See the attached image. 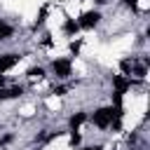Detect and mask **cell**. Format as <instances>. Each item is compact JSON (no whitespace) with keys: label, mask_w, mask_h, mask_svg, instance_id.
I'll return each mask as SVG.
<instances>
[{"label":"cell","mask_w":150,"mask_h":150,"mask_svg":"<svg viewBox=\"0 0 150 150\" xmlns=\"http://www.w3.org/2000/svg\"><path fill=\"white\" fill-rule=\"evenodd\" d=\"M98 19H101V14H98V12H84V14L80 16L77 26H80V28H94V26L98 23Z\"/></svg>","instance_id":"6da1fadb"},{"label":"cell","mask_w":150,"mask_h":150,"mask_svg":"<svg viewBox=\"0 0 150 150\" xmlns=\"http://www.w3.org/2000/svg\"><path fill=\"white\" fill-rule=\"evenodd\" d=\"M110 117H112V115H110V108H101V110H96V112H94V117H91V120H94V124H96V127H101V129H103V127H108V124H110Z\"/></svg>","instance_id":"7a4b0ae2"},{"label":"cell","mask_w":150,"mask_h":150,"mask_svg":"<svg viewBox=\"0 0 150 150\" xmlns=\"http://www.w3.org/2000/svg\"><path fill=\"white\" fill-rule=\"evenodd\" d=\"M54 73L59 75V77H68L70 75V61L68 59H59V61H54Z\"/></svg>","instance_id":"3957f363"},{"label":"cell","mask_w":150,"mask_h":150,"mask_svg":"<svg viewBox=\"0 0 150 150\" xmlns=\"http://www.w3.org/2000/svg\"><path fill=\"white\" fill-rule=\"evenodd\" d=\"M16 61H19V56H16V54H5V56H0V75H2L5 70H9Z\"/></svg>","instance_id":"277c9868"},{"label":"cell","mask_w":150,"mask_h":150,"mask_svg":"<svg viewBox=\"0 0 150 150\" xmlns=\"http://www.w3.org/2000/svg\"><path fill=\"white\" fill-rule=\"evenodd\" d=\"M112 82H115V91H120V94H124V89L131 84V82H129L127 77H122V75H115V77H112Z\"/></svg>","instance_id":"5b68a950"},{"label":"cell","mask_w":150,"mask_h":150,"mask_svg":"<svg viewBox=\"0 0 150 150\" xmlns=\"http://www.w3.org/2000/svg\"><path fill=\"white\" fill-rule=\"evenodd\" d=\"M23 89L21 87H12V89H0V98L5 101V98H16L19 94H21Z\"/></svg>","instance_id":"8992f818"},{"label":"cell","mask_w":150,"mask_h":150,"mask_svg":"<svg viewBox=\"0 0 150 150\" xmlns=\"http://www.w3.org/2000/svg\"><path fill=\"white\" fill-rule=\"evenodd\" d=\"M63 30H66L68 35H75V33L80 30V26H77V21H73V19H68V21L63 23Z\"/></svg>","instance_id":"52a82bcc"},{"label":"cell","mask_w":150,"mask_h":150,"mask_svg":"<svg viewBox=\"0 0 150 150\" xmlns=\"http://www.w3.org/2000/svg\"><path fill=\"white\" fill-rule=\"evenodd\" d=\"M84 120H87V115H84V112H77V115H73V117H70V127L77 131V127H80Z\"/></svg>","instance_id":"ba28073f"},{"label":"cell","mask_w":150,"mask_h":150,"mask_svg":"<svg viewBox=\"0 0 150 150\" xmlns=\"http://www.w3.org/2000/svg\"><path fill=\"white\" fill-rule=\"evenodd\" d=\"M42 75H45L42 68H30V70H28V77H30V80H42Z\"/></svg>","instance_id":"9c48e42d"},{"label":"cell","mask_w":150,"mask_h":150,"mask_svg":"<svg viewBox=\"0 0 150 150\" xmlns=\"http://www.w3.org/2000/svg\"><path fill=\"white\" fill-rule=\"evenodd\" d=\"M9 35H12V26H7V23L0 21V40H5V38H9Z\"/></svg>","instance_id":"30bf717a"},{"label":"cell","mask_w":150,"mask_h":150,"mask_svg":"<svg viewBox=\"0 0 150 150\" xmlns=\"http://www.w3.org/2000/svg\"><path fill=\"white\" fill-rule=\"evenodd\" d=\"M122 70H124V73H131V70H134V61H131V59H124V61H122Z\"/></svg>","instance_id":"8fae6325"},{"label":"cell","mask_w":150,"mask_h":150,"mask_svg":"<svg viewBox=\"0 0 150 150\" xmlns=\"http://www.w3.org/2000/svg\"><path fill=\"white\" fill-rule=\"evenodd\" d=\"M70 143H73V145H77V143H80V134H75V131H73V134H70Z\"/></svg>","instance_id":"7c38bea8"},{"label":"cell","mask_w":150,"mask_h":150,"mask_svg":"<svg viewBox=\"0 0 150 150\" xmlns=\"http://www.w3.org/2000/svg\"><path fill=\"white\" fill-rule=\"evenodd\" d=\"M70 52L77 54V52H80V42H70Z\"/></svg>","instance_id":"4fadbf2b"},{"label":"cell","mask_w":150,"mask_h":150,"mask_svg":"<svg viewBox=\"0 0 150 150\" xmlns=\"http://www.w3.org/2000/svg\"><path fill=\"white\" fill-rule=\"evenodd\" d=\"M66 91H68V87H56L54 89V94H66Z\"/></svg>","instance_id":"5bb4252c"},{"label":"cell","mask_w":150,"mask_h":150,"mask_svg":"<svg viewBox=\"0 0 150 150\" xmlns=\"http://www.w3.org/2000/svg\"><path fill=\"white\" fill-rule=\"evenodd\" d=\"M124 5H129V7H134V9H136V0H124Z\"/></svg>","instance_id":"9a60e30c"},{"label":"cell","mask_w":150,"mask_h":150,"mask_svg":"<svg viewBox=\"0 0 150 150\" xmlns=\"http://www.w3.org/2000/svg\"><path fill=\"white\" fill-rule=\"evenodd\" d=\"M2 87H5V77L0 75V89H2Z\"/></svg>","instance_id":"2e32d148"},{"label":"cell","mask_w":150,"mask_h":150,"mask_svg":"<svg viewBox=\"0 0 150 150\" xmlns=\"http://www.w3.org/2000/svg\"><path fill=\"white\" fill-rule=\"evenodd\" d=\"M0 145H2V138H0Z\"/></svg>","instance_id":"e0dca14e"}]
</instances>
